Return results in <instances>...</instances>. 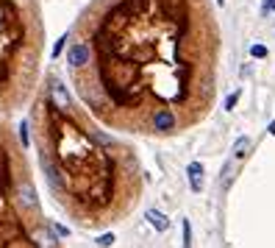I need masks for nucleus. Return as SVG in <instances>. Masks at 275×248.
Segmentation results:
<instances>
[{
  "mask_svg": "<svg viewBox=\"0 0 275 248\" xmlns=\"http://www.w3.org/2000/svg\"><path fill=\"white\" fill-rule=\"evenodd\" d=\"M236 101H239V90L233 92V95L225 98V109H233V106H236Z\"/></svg>",
  "mask_w": 275,
  "mask_h": 248,
  "instance_id": "9b49d317",
  "label": "nucleus"
},
{
  "mask_svg": "<svg viewBox=\"0 0 275 248\" xmlns=\"http://www.w3.org/2000/svg\"><path fill=\"white\" fill-rule=\"evenodd\" d=\"M0 248H64L42 209L23 139L6 117H0Z\"/></svg>",
  "mask_w": 275,
  "mask_h": 248,
  "instance_id": "7ed1b4c3",
  "label": "nucleus"
},
{
  "mask_svg": "<svg viewBox=\"0 0 275 248\" xmlns=\"http://www.w3.org/2000/svg\"><path fill=\"white\" fill-rule=\"evenodd\" d=\"M247 145H250V139H247V137H239L236 142H233V156L242 159V156H245V151H247Z\"/></svg>",
  "mask_w": 275,
  "mask_h": 248,
  "instance_id": "0eeeda50",
  "label": "nucleus"
},
{
  "mask_svg": "<svg viewBox=\"0 0 275 248\" xmlns=\"http://www.w3.org/2000/svg\"><path fill=\"white\" fill-rule=\"evenodd\" d=\"M192 245V226H189V220H184V248H189Z\"/></svg>",
  "mask_w": 275,
  "mask_h": 248,
  "instance_id": "6e6552de",
  "label": "nucleus"
},
{
  "mask_svg": "<svg viewBox=\"0 0 275 248\" xmlns=\"http://www.w3.org/2000/svg\"><path fill=\"white\" fill-rule=\"evenodd\" d=\"M267 131H269V134H272V137H275V120L269 123V128H267Z\"/></svg>",
  "mask_w": 275,
  "mask_h": 248,
  "instance_id": "ddd939ff",
  "label": "nucleus"
},
{
  "mask_svg": "<svg viewBox=\"0 0 275 248\" xmlns=\"http://www.w3.org/2000/svg\"><path fill=\"white\" fill-rule=\"evenodd\" d=\"M45 23L36 0H0V117L31 103L42 78Z\"/></svg>",
  "mask_w": 275,
  "mask_h": 248,
  "instance_id": "20e7f679",
  "label": "nucleus"
},
{
  "mask_svg": "<svg viewBox=\"0 0 275 248\" xmlns=\"http://www.w3.org/2000/svg\"><path fill=\"white\" fill-rule=\"evenodd\" d=\"M217 6H225V0H217Z\"/></svg>",
  "mask_w": 275,
  "mask_h": 248,
  "instance_id": "4468645a",
  "label": "nucleus"
},
{
  "mask_svg": "<svg viewBox=\"0 0 275 248\" xmlns=\"http://www.w3.org/2000/svg\"><path fill=\"white\" fill-rule=\"evenodd\" d=\"M250 56H253V59H264V56H267V48H264V45H253Z\"/></svg>",
  "mask_w": 275,
  "mask_h": 248,
  "instance_id": "1a4fd4ad",
  "label": "nucleus"
},
{
  "mask_svg": "<svg viewBox=\"0 0 275 248\" xmlns=\"http://www.w3.org/2000/svg\"><path fill=\"white\" fill-rule=\"evenodd\" d=\"M67 73L92 117L159 137L198 120L214 95L186 0H97L70 31Z\"/></svg>",
  "mask_w": 275,
  "mask_h": 248,
  "instance_id": "f257e3e1",
  "label": "nucleus"
},
{
  "mask_svg": "<svg viewBox=\"0 0 275 248\" xmlns=\"http://www.w3.org/2000/svg\"><path fill=\"white\" fill-rule=\"evenodd\" d=\"M39 168L53 201L81 229L120 220L139 195V162L128 145L100 131L56 70L39 78L28 109Z\"/></svg>",
  "mask_w": 275,
  "mask_h": 248,
  "instance_id": "f03ea898",
  "label": "nucleus"
},
{
  "mask_svg": "<svg viewBox=\"0 0 275 248\" xmlns=\"http://www.w3.org/2000/svg\"><path fill=\"white\" fill-rule=\"evenodd\" d=\"M186 176H189L192 193H200V190H203V164H200V162H189Z\"/></svg>",
  "mask_w": 275,
  "mask_h": 248,
  "instance_id": "39448f33",
  "label": "nucleus"
},
{
  "mask_svg": "<svg viewBox=\"0 0 275 248\" xmlns=\"http://www.w3.org/2000/svg\"><path fill=\"white\" fill-rule=\"evenodd\" d=\"M145 218L150 220V226H153L156 231H167V229H170V220L164 218L159 209H148V212H145Z\"/></svg>",
  "mask_w": 275,
  "mask_h": 248,
  "instance_id": "423d86ee",
  "label": "nucleus"
},
{
  "mask_svg": "<svg viewBox=\"0 0 275 248\" xmlns=\"http://www.w3.org/2000/svg\"><path fill=\"white\" fill-rule=\"evenodd\" d=\"M97 242H100L103 248H108V245H111V242H114V234H103V237H100V240H97Z\"/></svg>",
  "mask_w": 275,
  "mask_h": 248,
  "instance_id": "f8f14e48",
  "label": "nucleus"
},
{
  "mask_svg": "<svg viewBox=\"0 0 275 248\" xmlns=\"http://www.w3.org/2000/svg\"><path fill=\"white\" fill-rule=\"evenodd\" d=\"M272 12H275V0H264V3H261V14L267 17V14H272Z\"/></svg>",
  "mask_w": 275,
  "mask_h": 248,
  "instance_id": "9d476101",
  "label": "nucleus"
}]
</instances>
